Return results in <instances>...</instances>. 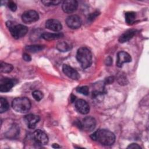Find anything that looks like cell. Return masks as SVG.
Segmentation results:
<instances>
[{
	"instance_id": "d6986e66",
	"label": "cell",
	"mask_w": 149,
	"mask_h": 149,
	"mask_svg": "<svg viewBox=\"0 0 149 149\" xmlns=\"http://www.w3.org/2000/svg\"><path fill=\"white\" fill-rule=\"evenodd\" d=\"M136 18V13L134 12L130 11L125 13V21L128 24L133 23Z\"/></svg>"
},
{
	"instance_id": "f1b7e54d",
	"label": "cell",
	"mask_w": 149,
	"mask_h": 149,
	"mask_svg": "<svg viewBox=\"0 0 149 149\" xmlns=\"http://www.w3.org/2000/svg\"><path fill=\"white\" fill-rule=\"evenodd\" d=\"M23 59L26 62H30L31 60V58L30 55L27 53H24L23 55Z\"/></svg>"
},
{
	"instance_id": "5bb4252c",
	"label": "cell",
	"mask_w": 149,
	"mask_h": 149,
	"mask_svg": "<svg viewBox=\"0 0 149 149\" xmlns=\"http://www.w3.org/2000/svg\"><path fill=\"white\" fill-rule=\"evenodd\" d=\"M24 122L27 127L30 129H33L36 127L37 123L40 120V117L33 114H29L24 118Z\"/></svg>"
},
{
	"instance_id": "e0dca14e",
	"label": "cell",
	"mask_w": 149,
	"mask_h": 149,
	"mask_svg": "<svg viewBox=\"0 0 149 149\" xmlns=\"http://www.w3.org/2000/svg\"><path fill=\"white\" fill-rule=\"evenodd\" d=\"M63 36V34L61 33H44L41 34V37L45 40L51 41L57 40L62 38Z\"/></svg>"
},
{
	"instance_id": "f546056e",
	"label": "cell",
	"mask_w": 149,
	"mask_h": 149,
	"mask_svg": "<svg viewBox=\"0 0 149 149\" xmlns=\"http://www.w3.org/2000/svg\"><path fill=\"white\" fill-rule=\"evenodd\" d=\"M105 62H106V65L109 66V65H111V63H112V58H111V57L109 56V57H108V58H107V60L105 61Z\"/></svg>"
},
{
	"instance_id": "603a6c76",
	"label": "cell",
	"mask_w": 149,
	"mask_h": 149,
	"mask_svg": "<svg viewBox=\"0 0 149 149\" xmlns=\"http://www.w3.org/2000/svg\"><path fill=\"white\" fill-rule=\"evenodd\" d=\"M32 95L33 98L37 101H40V100H41L44 97L43 93L39 90L34 91L32 93Z\"/></svg>"
},
{
	"instance_id": "44dd1931",
	"label": "cell",
	"mask_w": 149,
	"mask_h": 149,
	"mask_svg": "<svg viewBox=\"0 0 149 149\" xmlns=\"http://www.w3.org/2000/svg\"><path fill=\"white\" fill-rule=\"evenodd\" d=\"M44 46L41 45H31L26 47V49L30 52H37L44 49Z\"/></svg>"
},
{
	"instance_id": "7c38bea8",
	"label": "cell",
	"mask_w": 149,
	"mask_h": 149,
	"mask_svg": "<svg viewBox=\"0 0 149 149\" xmlns=\"http://www.w3.org/2000/svg\"><path fill=\"white\" fill-rule=\"evenodd\" d=\"M62 70L66 76L73 80H77L80 79V74L77 71L68 65H63L62 66Z\"/></svg>"
},
{
	"instance_id": "83f0119b",
	"label": "cell",
	"mask_w": 149,
	"mask_h": 149,
	"mask_svg": "<svg viewBox=\"0 0 149 149\" xmlns=\"http://www.w3.org/2000/svg\"><path fill=\"white\" fill-rule=\"evenodd\" d=\"M127 148H133V149H140L141 148V147L136 144V143H132V144H130L127 147Z\"/></svg>"
},
{
	"instance_id": "9c48e42d",
	"label": "cell",
	"mask_w": 149,
	"mask_h": 149,
	"mask_svg": "<svg viewBox=\"0 0 149 149\" xmlns=\"http://www.w3.org/2000/svg\"><path fill=\"white\" fill-rule=\"evenodd\" d=\"M78 6V2L75 0H68L63 2L62 9L66 13H72L76 10Z\"/></svg>"
},
{
	"instance_id": "7a4b0ae2",
	"label": "cell",
	"mask_w": 149,
	"mask_h": 149,
	"mask_svg": "<svg viewBox=\"0 0 149 149\" xmlns=\"http://www.w3.org/2000/svg\"><path fill=\"white\" fill-rule=\"evenodd\" d=\"M76 58L83 69L90 67L92 63L91 52L86 47H81L77 50Z\"/></svg>"
},
{
	"instance_id": "d6a6232c",
	"label": "cell",
	"mask_w": 149,
	"mask_h": 149,
	"mask_svg": "<svg viewBox=\"0 0 149 149\" xmlns=\"http://www.w3.org/2000/svg\"><path fill=\"white\" fill-rule=\"evenodd\" d=\"M76 98V97L74 95H72V97H71V99H72V102H73V101L75 100Z\"/></svg>"
},
{
	"instance_id": "52a82bcc",
	"label": "cell",
	"mask_w": 149,
	"mask_h": 149,
	"mask_svg": "<svg viewBox=\"0 0 149 149\" xmlns=\"http://www.w3.org/2000/svg\"><path fill=\"white\" fill-rule=\"evenodd\" d=\"M39 19L38 13L34 10H29L24 12L22 15V21L27 24H30L37 21Z\"/></svg>"
},
{
	"instance_id": "484cf974",
	"label": "cell",
	"mask_w": 149,
	"mask_h": 149,
	"mask_svg": "<svg viewBox=\"0 0 149 149\" xmlns=\"http://www.w3.org/2000/svg\"><path fill=\"white\" fill-rule=\"evenodd\" d=\"M8 6L9 8V9L13 12H15L17 9V5L16 4L12 1H10L8 3Z\"/></svg>"
},
{
	"instance_id": "d4e9b609",
	"label": "cell",
	"mask_w": 149,
	"mask_h": 149,
	"mask_svg": "<svg viewBox=\"0 0 149 149\" xmlns=\"http://www.w3.org/2000/svg\"><path fill=\"white\" fill-rule=\"evenodd\" d=\"M42 3L45 6H52V5H57L59 3H61L60 1H42Z\"/></svg>"
},
{
	"instance_id": "9a60e30c",
	"label": "cell",
	"mask_w": 149,
	"mask_h": 149,
	"mask_svg": "<svg viewBox=\"0 0 149 149\" xmlns=\"http://www.w3.org/2000/svg\"><path fill=\"white\" fill-rule=\"evenodd\" d=\"M45 27L48 29L54 31H59L62 28L61 23L58 20L54 19H51L47 20L45 23Z\"/></svg>"
},
{
	"instance_id": "3957f363",
	"label": "cell",
	"mask_w": 149,
	"mask_h": 149,
	"mask_svg": "<svg viewBox=\"0 0 149 149\" xmlns=\"http://www.w3.org/2000/svg\"><path fill=\"white\" fill-rule=\"evenodd\" d=\"M6 24L12 37L15 39H19L24 37L27 33V27L23 24H16L12 21L7 22Z\"/></svg>"
},
{
	"instance_id": "ac0fdd59",
	"label": "cell",
	"mask_w": 149,
	"mask_h": 149,
	"mask_svg": "<svg viewBox=\"0 0 149 149\" xmlns=\"http://www.w3.org/2000/svg\"><path fill=\"white\" fill-rule=\"evenodd\" d=\"M56 48L61 52H68L71 49V46L69 44L65 41L59 42L56 45Z\"/></svg>"
},
{
	"instance_id": "ffe728a7",
	"label": "cell",
	"mask_w": 149,
	"mask_h": 149,
	"mask_svg": "<svg viewBox=\"0 0 149 149\" xmlns=\"http://www.w3.org/2000/svg\"><path fill=\"white\" fill-rule=\"evenodd\" d=\"M13 67L11 64L1 62L0 70L2 73H10L13 70Z\"/></svg>"
},
{
	"instance_id": "4316f807",
	"label": "cell",
	"mask_w": 149,
	"mask_h": 149,
	"mask_svg": "<svg viewBox=\"0 0 149 149\" xmlns=\"http://www.w3.org/2000/svg\"><path fill=\"white\" fill-rule=\"evenodd\" d=\"M98 15V12H95L93 13H91L88 17V20H93L94 19V18H95Z\"/></svg>"
},
{
	"instance_id": "4dcf8cb0",
	"label": "cell",
	"mask_w": 149,
	"mask_h": 149,
	"mask_svg": "<svg viewBox=\"0 0 149 149\" xmlns=\"http://www.w3.org/2000/svg\"><path fill=\"white\" fill-rule=\"evenodd\" d=\"M114 80V79L113 77H108L107 79L106 80V83L107 84H109V83H111Z\"/></svg>"
},
{
	"instance_id": "ba28073f",
	"label": "cell",
	"mask_w": 149,
	"mask_h": 149,
	"mask_svg": "<svg viewBox=\"0 0 149 149\" xmlns=\"http://www.w3.org/2000/svg\"><path fill=\"white\" fill-rule=\"evenodd\" d=\"M17 83V81L14 79H2L0 80V91L1 92L9 91Z\"/></svg>"
},
{
	"instance_id": "2e32d148",
	"label": "cell",
	"mask_w": 149,
	"mask_h": 149,
	"mask_svg": "<svg viewBox=\"0 0 149 149\" xmlns=\"http://www.w3.org/2000/svg\"><path fill=\"white\" fill-rule=\"evenodd\" d=\"M136 34V30L133 29L128 30L126 31H125L124 33H123L119 37V41L120 43H124L128 41H129L130 39H132L133 36Z\"/></svg>"
},
{
	"instance_id": "7402d4cb",
	"label": "cell",
	"mask_w": 149,
	"mask_h": 149,
	"mask_svg": "<svg viewBox=\"0 0 149 149\" xmlns=\"http://www.w3.org/2000/svg\"><path fill=\"white\" fill-rule=\"evenodd\" d=\"M9 108V105L7 100L3 98H0V112L3 113L8 111Z\"/></svg>"
},
{
	"instance_id": "cb8c5ba5",
	"label": "cell",
	"mask_w": 149,
	"mask_h": 149,
	"mask_svg": "<svg viewBox=\"0 0 149 149\" xmlns=\"http://www.w3.org/2000/svg\"><path fill=\"white\" fill-rule=\"evenodd\" d=\"M76 91L78 93H80V94H81L83 95H87L89 94L88 87L87 86H81V87H78L76 89Z\"/></svg>"
},
{
	"instance_id": "8992f818",
	"label": "cell",
	"mask_w": 149,
	"mask_h": 149,
	"mask_svg": "<svg viewBox=\"0 0 149 149\" xmlns=\"http://www.w3.org/2000/svg\"><path fill=\"white\" fill-rule=\"evenodd\" d=\"M79 127L84 130L91 132L94 129L96 125L95 119L91 116H86L79 122Z\"/></svg>"
},
{
	"instance_id": "6da1fadb",
	"label": "cell",
	"mask_w": 149,
	"mask_h": 149,
	"mask_svg": "<svg viewBox=\"0 0 149 149\" xmlns=\"http://www.w3.org/2000/svg\"><path fill=\"white\" fill-rule=\"evenodd\" d=\"M90 137L104 146H111L115 140V134L111 131L106 129H99L92 134Z\"/></svg>"
},
{
	"instance_id": "1f68e13d",
	"label": "cell",
	"mask_w": 149,
	"mask_h": 149,
	"mask_svg": "<svg viewBox=\"0 0 149 149\" xmlns=\"http://www.w3.org/2000/svg\"><path fill=\"white\" fill-rule=\"evenodd\" d=\"M52 147L55 148H60L61 147L58 144H52Z\"/></svg>"
},
{
	"instance_id": "4fadbf2b",
	"label": "cell",
	"mask_w": 149,
	"mask_h": 149,
	"mask_svg": "<svg viewBox=\"0 0 149 149\" xmlns=\"http://www.w3.org/2000/svg\"><path fill=\"white\" fill-rule=\"evenodd\" d=\"M75 107L77 111L83 115L88 113L90 111L89 105L84 100H77L75 102Z\"/></svg>"
},
{
	"instance_id": "5b68a950",
	"label": "cell",
	"mask_w": 149,
	"mask_h": 149,
	"mask_svg": "<svg viewBox=\"0 0 149 149\" xmlns=\"http://www.w3.org/2000/svg\"><path fill=\"white\" fill-rule=\"evenodd\" d=\"M31 137L36 144L40 146L45 145L48 142V137L47 134L40 129L35 130L31 134Z\"/></svg>"
},
{
	"instance_id": "30bf717a",
	"label": "cell",
	"mask_w": 149,
	"mask_h": 149,
	"mask_svg": "<svg viewBox=\"0 0 149 149\" xmlns=\"http://www.w3.org/2000/svg\"><path fill=\"white\" fill-rule=\"evenodd\" d=\"M66 23L69 27L73 29H76L80 27L81 24V20L79 16L73 15L68 16L66 18Z\"/></svg>"
},
{
	"instance_id": "8fae6325",
	"label": "cell",
	"mask_w": 149,
	"mask_h": 149,
	"mask_svg": "<svg viewBox=\"0 0 149 149\" xmlns=\"http://www.w3.org/2000/svg\"><path fill=\"white\" fill-rule=\"evenodd\" d=\"M132 61L131 56L126 52L120 51L118 53L117 55V60H116V66L119 68H121L123 64L125 63H129Z\"/></svg>"
},
{
	"instance_id": "277c9868",
	"label": "cell",
	"mask_w": 149,
	"mask_h": 149,
	"mask_svg": "<svg viewBox=\"0 0 149 149\" xmlns=\"http://www.w3.org/2000/svg\"><path fill=\"white\" fill-rule=\"evenodd\" d=\"M12 107L16 112L27 113L31 108V102L26 97H18L12 101Z\"/></svg>"
}]
</instances>
